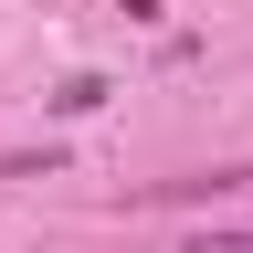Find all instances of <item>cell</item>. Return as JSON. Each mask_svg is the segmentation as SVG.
<instances>
[{
	"label": "cell",
	"instance_id": "obj_1",
	"mask_svg": "<svg viewBox=\"0 0 253 253\" xmlns=\"http://www.w3.org/2000/svg\"><path fill=\"white\" fill-rule=\"evenodd\" d=\"M53 106H63V116H95V106H106V74H74V84L53 95Z\"/></svg>",
	"mask_w": 253,
	"mask_h": 253
}]
</instances>
